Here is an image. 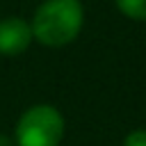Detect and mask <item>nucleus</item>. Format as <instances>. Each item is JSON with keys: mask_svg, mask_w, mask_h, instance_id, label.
<instances>
[{"mask_svg": "<svg viewBox=\"0 0 146 146\" xmlns=\"http://www.w3.org/2000/svg\"><path fill=\"white\" fill-rule=\"evenodd\" d=\"M32 41V27L21 18L0 21V55H18L27 50Z\"/></svg>", "mask_w": 146, "mask_h": 146, "instance_id": "7ed1b4c3", "label": "nucleus"}, {"mask_svg": "<svg viewBox=\"0 0 146 146\" xmlns=\"http://www.w3.org/2000/svg\"><path fill=\"white\" fill-rule=\"evenodd\" d=\"M0 146H16V144H14L7 135H0Z\"/></svg>", "mask_w": 146, "mask_h": 146, "instance_id": "423d86ee", "label": "nucleus"}, {"mask_svg": "<svg viewBox=\"0 0 146 146\" xmlns=\"http://www.w3.org/2000/svg\"><path fill=\"white\" fill-rule=\"evenodd\" d=\"M82 5L80 0H48L41 5L32 21V36L43 46L59 48L71 43L82 27Z\"/></svg>", "mask_w": 146, "mask_h": 146, "instance_id": "f257e3e1", "label": "nucleus"}, {"mask_svg": "<svg viewBox=\"0 0 146 146\" xmlns=\"http://www.w3.org/2000/svg\"><path fill=\"white\" fill-rule=\"evenodd\" d=\"M116 7L128 18L146 21V0H116Z\"/></svg>", "mask_w": 146, "mask_h": 146, "instance_id": "20e7f679", "label": "nucleus"}, {"mask_svg": "<svg viewBox=\"0 0 146 146\" xmlns=\"http://www.w3.org/2000/svg\"><path fill=\"white\" fill-rule=\"evenodd\" d=\"M123 146H146V130H132L125 137Z\"/></svg>", "mask_w": 146, "mask_h": 146, "instance_id": "39448f33", "label": "nucleus"}, {"mask_svg": "<svg viewBox=\"0 0 146 146\" xmlns=\"http://www.w3.org/2000/svg\"><path fill=\"white\" fill-rule=\"evenodd\" d=\"M64 135V119L50 105L30 107L16 123L18 146H57Z\"/></svg>", "mask_w": 146, "mask_h": 146, "instance_id": "f03ea898", "label": "nucleus"}]
</instances>
